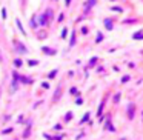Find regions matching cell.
Wrapping results in <instances>:
<instances>
[{
    "label": "cell",
    "instance_id": "obj_19",
    "mask_svg": "<svg viewBox=\"0 0 143 140\" xmlns=\"http://www.w3.org/2000/svg\"><path fill=\"white\" fill-rule=\"evenodd\" d=\"M2 19H6V9H5V8L2 9Z\"/></svg>",
    "mask_w": 143,
    "mask_h": 140
},
{
    "label": "cell",
    "instance_id": "obj_4",
    "mask_svg": "<svg viewBox=\"0 0 143 140\" xmlns=\"http://www.w3.org/2000/svg\"><path fill=\"white\" fill-rule=\"evenodd\" d=\"M42 51H43V52H46V54H49V56L56 54V51H52L51 48H46V46H43V48H42Z\"/></svg>",
    "mask_w": 143,
    "mask_h": 140
},
{
    "label": "cell",
    "instance_id": "obj_13",
    "mask_svg": "<svg viewBox=\"0 0 143 140\" xmlns=\"http://www.w3.org/2000/svg\"><path fill=\"white\" fill-rule=\"evenodd\" d=\"M37 63H39L37 60H29V62H28V65H29V66H35Z\"/></svg>",
    "mask_w": 143,
    "mask_h": 140
},
{
    "label": "cell",
    "instance_id": "obj_27",
    "mask_svg": "<svg viewBox=\"0 0 143 140\" xmlns=\"http://www.w3.org/2000/svg\"><path fill=\"white\" fill-rule=\"evenodd\" d=\"M120 140H126V139H120Z\"/></svg>",
    "mask_w": 143,
    "mask_h": 140
},
{
    "label": "cell",
    "instance_id": "obj_21",
    "mask_svg": "<svg viewBox=\"0 0 143 140\" xmlns=\"http://www.w3.org/2000/svg\"><path fill=\"white\" fill-rule=\"evenodd\" d=\"M102 39H103V37H102V34H99V36H97V43H100V42H102Z\"/></svg>",
    "mask_w": 143,
    "mask_h": 140
},
{
    "label": "cell",
    "instance_id": "obj_25",
    "mask_svg": "<svg viewBox=\"0 0 143 140\" xmlns=\"http://www.w3.org/2000/svg\"><path fill=\"white\" fill-rule=\"evenodd\" d=\"M75 103H77V105H82V103H83V100H82V99H77V102H75Z\"/></svg>",
    "mask_w": 143,
    "mask_h": 140
},
{
    "label": "cell",
    "instance_id": "obj_15",
    "mask_svg": "<svg viewBox=\"0 0 143 140\" xmlns=\"http://www.w3.org/2000/svg\"><path fill=\"white\" fill-rule=\"evenodd\" d=\"M31 26H32V28H37V23H35V19H31Z\"/></svg>",
    "mask_w": 143,
    "mask_h": 140
},
{
    "label": "cell",
    "instance_id": "obj_24",
    "mask_svg": "<svg viewBox=\"0 0 143 140\" xmlns=\"http://www.w3.org/2000/svg\"><path fill=\"white\" fill-rule=\"evenodd\" d=\"M112 11H119V12H120V11H122V8H117V6H114V8H112Z\"/></svg>",
    "mask_w": 143,
    "mask_h": 140
},
{
    "label": "cell",
    "instance_id": "obj_17",
    "mask_svg": "<svg viewBox=\"0 0 143 140\" xmlns=\"http://www.w3.org/2000/svg\"><path fill=\"white\" fill-rule=\"evenodd\" d=\"M56 74H57V71H56V69H54V71H51V72H49V78H52V77H56Z\"/></svg>",
    "mask_w": 143,
    "mask_h": 140
},
{
    "label": "cell",
    "instance_id": "obj_5",
    "mask_svg": "<svg viewBox=\"0 0 143 140\" xmlns=\"http://www.w3.org/2000/svg\"><path fill=\"white\" fill-rule=\"evenodd\" d=\"M105 26H106V29H112V22L109 20V19H105Z\"/></svg>",
    "mask_w": 143,
    "mask_h": 140
},
{
    "label": "cell",
    "instance_id": "obj_18",
    "mask_svg": "<svg viewBox=\"0 0 143 140\" xmlns=\"http://www.w3.org/2000/svg\"><path fill=\"white\" fill-rule=\"evenodd\" d=\"M65 119H66V120H71V119H72V114H71V112H68V114L65 116Z\"/></svg>",
    "mask_w": 143,
    "mask_h": 140
},
{
    "label": "cell",
    "instance_id": "obj_7",
    "mask_svg": "<svg viewBox=\"0 0 143 140\" xmlns=\"http://www.w3.org/2000/svg\"><path fill=\"white\" fill-rule=\"evenodd\" d=\"M132 39H134V40H140V39H143V32H136V34L132 36Z\"/></svg>",
    "mask_w": 143,
    "mask_h": 140
},
{
    "label": "cell",
    "instance_id": "obj_2",
    "mask_svg": "<svg viewBox=\"0 0 143 140\" xmlns=\"http://www.w3.org/2000/svg\"><path fill=\"white\" fill-rule=\"evenodd\" d=\"M17 51L23 52V54H26V52H28V49L25 48V45H23V43H19V45H17Z\"/></svg>",
    "mask_w": 143,
    "mask_h": 140
},
{
    "label": "cell",
    "instance_id": "obj_26",
    "mask_svg": "<svg viewBox=\"0 0 143 140\" xmlns=\"http://www.w3.org/2000/svg\"><path fill=\"white\" fill-rule=\"evenodd\" d=\"M66 2V6H69V3H71V0H65Z\"/></svg>",
    "mask_w": 143,
    "mask_h": 140
},
{
    "label": "cell",
    "instance_id": "obj_11",
    "mask_svg": "<svg viewBox=\"0 0 143 140\" xmlns=\"http://www.w3.org/2000/svg\"><path fill=\"white\" fill-rule=\"evenodd\" d=\"M103 105H105V102H102V103H100V106H99V111H97V114H99V116H102V111H103Z\"/></svg>",
    "mask_w": 143,
    "mask_h": 140
},
{
    "label": "cell",
    "instance_id": "obj_8",
    "mask_svg": "<svg viewBox=\"0 0 143 140\" xmlns=\"http://www.w3.org/2000/svg\"><path fill=\"white\" fill-rule=\"evenodd\" d=\"M15 23H17V26H19V29L22 31V34H23V36H25V34H26V32H25V29H23V26H22V23H20V20H19V19H17V20H15Z\"/></svg>",
    "mask_w": 143,
    "mask_h": 140
},
{
    "label": "cell",
    "instance_id": "obj_6",
    "mask_svg": "<svg viewBox=\"0 0 143 140\" xmlns=\"http://www.w3.org/2000/svg\"><path fill=\"white\" fill-rule=\"evenodd\" d=\"M75 45V32L72 31V34H71V42H69V46H74Z\"/></svg>",
    "mask_w": 143,
    "mask_h": 140
},
{
    "label": "cell",
    "instance_id": "obj_3",
    "mask_svg": "<svg viewBox=\"0 0 143 140\" xmlns=\"http://www.w3.org/2000/svg\"><path fill=\"white\" fill-rule=\"evenodd\" d=\"M105 129H108V131H115V128L111 125V120L108 119V122H106V125H105Z\"/></svg>",
    "mask_w": 143,
    "mask_h": 140
},
{
    "label": "cell",
    "instance_id": "obj_9",
    "mask_svg": "<svg viewBox=\"0 0 143 140\" xmlns=\"http://www.w3.org/2000/svg\"><path fill=\"white\" fill-rule=\"evenodd\" d=\"M29 126H31V122L28 123V128H26V131H25V134H23V137L26 139V137H29Z\"/></svg>",
    "mask_w": 143,
    "mask_h": 140
},
{
    "label": "cell",
    "instance_id": "obj_20",
    "mask_svg": "<svg viewBox=\"0 0 143 140\" xmlns=\"http://www.w3.org/2000/svg\"><path fill=\"white\" fill-rule=\"evenodd\" d=\"M128 80H129V75H125V77L122 78V82H123V83H125V82H128Z\"/></svg>",
    "mask_w": 143,
    "mask_h": 140
},
{
    "label": "cell",
    "instance_id": "obj_12",
    "mask_svg": "<svg viewBox=\"0 0 143 140\" xmlns=\"http://www.w3.org/2000/svg\"><path fill=\"white\" fill-rule=\"evenodd\" d=\"M46 22H48V19H46V15L43 14V15H42V19H40V23H42V25H45Z\"/></svg>",
    "mask_w": 143,
    "mask_h": 140
},
{
    "label": "cell",
    "instance_id": "obj_14",
    "mask_svg": "<svg viewBox=\"0 0 143 140\" xmlns=\"http://www.w3.org/2000/svg\"><path fill=\"white\" fill-rule=\"evenodd\" d=\"M88 119H89V114H85V117L80 120V123H85V122H88Z\"/></svg>",
    "mask_w": 143,
    "mask_h": 140
},
{
    "label": "cell",
    "instance_id": "obj_10",
    "mask_svg": "<svg viewBox=\"0 0 143 140\" xmlns=\"http://www.w3.org/2000/svg\"><path fill=\"white\" fill-rule=\"evenodd\" d=\"M14 65H15V66H22V65H23V62H22L20 59H15V60H14Z\"/></svg>",
    "mask_w": 143,
    "mask_h": 140
},
{
    "label": "cell",
    "instance_id": "obj_22",
    "mask_svg": "<svg viewBox=\"0 0 143 140\" xmlns=\"http://www.w3.org/2000/svg\"><path fill=\"white\" fill-rule=\"evenodd\" d=\"M42 86H43V88H45V89H48V88H49V85H48V83H45V82L42 83Z\"/></svg>",
    "mask_w": 143,
    "mask_h": 140
},
{
    "label": "cell",
    "instance_id": "obj_23",
    "mask_svg": "<svg viewBox=\"0 0 143 140\" xmlns=\"http://www.w3.org/2000/svg\"><path fill=\"white\" fill-rule=\"evenodd\" d=\"M119 100H120V94H117V95L114 97V102H119Z\"/></svg>",
    "mask_w": 143,
    "mask_h": 140
},
{
    "label": "cell",
    "instance_id": "obj_16",
    "mask_svg": "<svg viewBox=\"0 0 143 140\" xmlns=\"http://www.w3.org/2000/svg\"><path fill=\"white\" fill-rule=\"evenodd\" d=\"M68 34V28H63V31H62V37H66Z\"/></svg>",
    "mask_w": 143,
    "mask_h": 140
},
{
    "label": "cell",
    "instance_id": "obj_1",
    "mask_svg": "<svg viewBox=\"0 0 143 140\" xmlns=\"http://www.w3.org/2000/svg\"><path fill=\"white\" fill-rule=\"evenodd\" d=\"M128 117H129V119L134 117V105H132V103L128 105Z\"/></svg>",
    "mask_w": 143,
    "mask_h": 140
}]
</instances>
